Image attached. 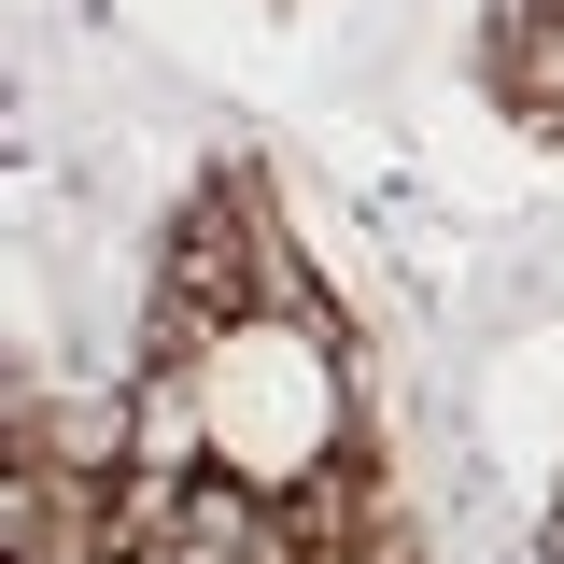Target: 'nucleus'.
<instances>
[{
	"instance_id": "obj_1",
	"label": "nucleus",
	"mask_w": 564,
	"mask_h": 564,
	"mask_svg": "<svg viewBox=\"0 0 564 564\" xmlns=\"http://www.w3.org/2000/svg\"><path fill=\"white\" fill-rule=\"evenodd\" d=\"M198 423L212 466L254 494H311L339 466V352L311 311H226L198 339Z\"/></svg>"
}]
</instances>
